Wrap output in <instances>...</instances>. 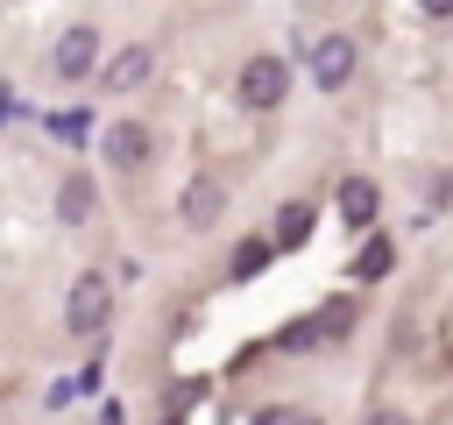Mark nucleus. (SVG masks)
<instances>
[{"mask_svg": "<svg viewBox=\"0 0 453 425\" xmlns=\"http://www.w3.org/2000/svg\"><path fill=\"white\" fill-rule=\"evenodd\" d=\"M283 99H290V71H283V57H248V64H241V106L269 113V106H283Z\"/></svg>", "mask_w": 453, "mask_h": 425, "instance_id": "obj_1", "label": "nucleus"}, {"mask_svg": "<svg viewBox=\"0 0 453 425\" xmlns=\"http://www.w3.org/2000/svg\"><path fill=\"white\" fill-rule=\"evenodd\" d=\"M106 312H113V283H106L99 269H85V276L71 283V305H64V326H71V333H99V326H106Z\"/></svg>", "mask_w": 453, "mask_h": 425, "instance_id": "obj_2", "label": "nucleus"}, {"mask_svg": "<svg viewBox=\"0 0 453 425\" xmlns=\"http://www.w3.org/2000/svg\"><path fill=\"white\" fill-rule=\"evenodd\" d=\"M177 212H184V227H191V234H212V227H219V212H226V184H219V177H191V184H184V198H177Z\"/></svg>", "mask_w": 453, "mask_h": 425, "instance_id": "obj_3", "label": "nucleus"}, {"mask_svg": "<svg viewBox=\"0 0 453 425\" xmlns=\"http://www.w3.org/2000/svg\"><path fill=\"white\" fill-rule=\"evenodd\" d=\"M311 78H319V92H340L354 78V42L347 35H319L311 42Z\"/></svg>", "mask_w": 453, "mask_h": 425, "instance_id": "obj_4", "label": "nucleus"}, {"mask_svg": "<svg viewBox=\"0 0 453 425\" xmlns=\"http://www.w3.org/2000/svg\"><path fill=\"white\" fill-rule=\"evenodd\" d=\"M92 64H99V28H64V35H57L50 71H57V78H85Z\"/></svg>", "mask_w": 453, "mask_h": 425, "instance_id": "obj_5", "label": "nucleus"}, {"mask_svg": "<svg viewBox=\"0 0 453 425\" xmlns=\"http://www.w3.org/2000/svg\"><path fill=\"white\" fill-rule=\"evenodd\" d=\"M149 71H156V50H149V42H127V50H113V57H106V71H99V78H106V92H127V85H142Z\"/></svg>", "mask_w": 453, "mask_h": 425, "instance_id": "obj_6", "label": "nucleus"}, {"mask_svg": "<svg viewBox=\"0 0 453 425\" xmlns=\"http://www.w3.org/2000/svg\"><path fill=\"white\" fill-rule=\"evenodd\" d=\"M106 156H113V170H142L149 163V128L142 120H113L106 128Z\"/></svg>", "mask_w": 453, "mask_h": 425, "instance_id": "obj_7", "label": "nucleus"}, {"mask_svg": "<svg viewBox=\"0 0 453 425\" xmlns=\"http://www.w3.org/2000/svg\"><path fill=\"white\" fill-rule=\"evenodd\" d=\"M92 205H99V184H92L85 170H71V177L57 184V220L78 227V220H92Z\"/></svg>", "mask_w": 453, "mask_h": 425, "instance_id": "obj_8", "label": "nucleus"}, {"mask_svg": "<svg viewBox=\"0 0 453 425\" xmlns=\"http://www.w3.org/2000/svg\"><path fill=\"white\" fill-rule=\"evenodd\" d=\"M375 205H382V198H375L368 177H340V220H347V227H375Z\"/></svg>", "mask_w": 453, "mask_h": 425, "instance_id": "obj_9", "label": "nucleus"}, {"mask_svg": "<svg viewBox=\"0 0 453 425\" xmlns=\"http://www.w3.org/2000/svg\"><path fill=\"white\" fill-rule=\"evenodd\" d=\"M389 262H396V248H389L382 234H368V241H361V255H354V276H361V283H375V276H389Z\"/></svg>", "mask_w": 453, "mask_h": 425, "instance_id": "obj_10", "label": "nucleus"}, {"mask_svg": "<svg viewBox=\"0 0 453 425\" xmlns=\"http://www.w3.org/2000/svg\"><path fill=\"white\" fill-rule=\"evenodd\" d=\"M304 234H311V205H283L269 241H276V248H304Z\"/></svg>", "mask_w": 453, "mask_h": 425, "instance_id": "obj_11", "label": "nucleus"}, {"mask_svg": "<svg viewBox=\"0 0 453 425\" xmlns=\"http://www.w3.org/2000/svg\"><path fill=\"white\" fill-rule=\"evenodd\" d=\"M262 262H269V241H241L234 248V276H262Z\"/></svg>", "mask_w": 453, "mask_h": 425, "instance_id": "obj_12", "label": "nucleus"}, {"mask_svg": "<svg viewBox=\"0 0 453 425\" xmlns=\"http://www.w3.org/2000/svg\"><path fill=\"white\" fill-rule=\"evenodd\" d=\"M311 326H319V340H340V333L354 326V305H326V312H319Z\"/></svg>", "mask_w": 453, "mask_h": 425, "instance_id": "obj_13", "label": "nucleus"}, {"mask_svg": "<svg viewBox=\"0 0 453 425\" xmlns=\"http://www.w3.org/2000/svg\"><path fill=\"white\" fill-rule=\"evenodd\" d=\"M418 7H425V14H453V0H418Z\"/></svg>", "mask_w": 453, "mask_h": 425, "instance_id": "obj_14", "label": "nucleus"}, {"mask_svg": "<svg viewBox=\"0 0 453 425\" xmlns=\"http://www.w3.org/2000/svg\"><path fill=\"white\" fill-rule=\"evenodd\" d=\"M368 425H403V418H396V411H375V418H368Z\"/></svg>", "mask_w": 453, "mask_h": 425, "instance_id": "obj_15", "label": "nucleus"}, {"mask_svg": "<svg viewBox=\"0 0 453 425\" xmlns=\"http://www.w3.org/2000/svg\"><path fill=\"white\" fill-rule=\"evenodd\" d=\"M297 425H319V418H297Z\"/></svg>", "mask_w": 453, "mask_h": 425, "instance_id": "obj_16", "label": "nucleus"}, {"mask_svg": "<svg viewBox=\"0 0 453 425\" xmlns=\"http://www.w3.org/2000/svg\"><path fill=\"white\" fill-rule=\"evenodd\" d=\"M163 425H177V418H163Z\"/></svg>", "mask_w": 453, "mask_h": 425, "instance_id": "obj_17", "label": "nucleus"}]
</instances>
